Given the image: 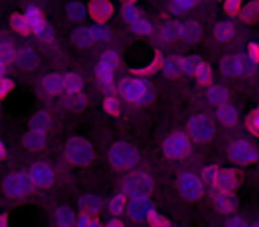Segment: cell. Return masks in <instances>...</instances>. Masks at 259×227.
<instances>
[{
    "label": "cell",
    "instance_id": "1",
    "mask_svg": "<svg viewBox=\"0 0 259 227\" xmlns=\"http://www.w3.org/2000/svg\"><path fill=\"white\" fill-rule=\"evenodd\" d=\"M117 89L119 94L135 107H146L155 100L151 83L144 76H126L119 82Z\"/></svg>",
    "mask_w": 259,
    "mask_h": 227
},
{
    "label": "cell",
    "instance_id": "2",
    "mask_svg": "<svg viewBox=\"0 0 259 227\" xmlns=\"http://www.w3.org/2000/svg\"><path fill=\"white\" fill-rule=\"evenodd\" d=\"M141 160V153L135 146L128 142H117L108 149V162L117 170H130L134 169Z\"/></svg>",
    "mask_w": 259,
    "mask_h": 227
},
{
    "label": "cell",
    "instance_id": "3",
    "mask_svg": "<svg viewBox=\"0 0 259 227\" xmlns=\"http://www.w3.org/2000/svg\"><path fill=\"white\" fill-rule=\"evenodd\" d=\"M66 158L73 163V165L85 167L94 160V148L87 139L83 137H71L66 142Z\"/></svg>",
    "mask_w": 259,
    "mask_h": 227
},
{
    "label": "cell",
    "instance_id": "4",
    "mask_svg": "<svg viewBox=\"0 0 259 227\" xmlns=\"http://www.w3.org/2000/svg\"><path fill=\"white\" fill-rule=\"evenodd\" d=\"M153 188L155 183L146 172H134L122 181V194L130 199H148L153 194Z\"/></svg>",
    "mask_w": 259,
    "mask_h": 227
},
{
    "label": "cell",
    "instance_id": "5",
    "mask_svg": "<svg viewBox=\"0 0 259 227\" xmlns=\"http://www.w3.org/2000/svg\"><path fill=\"white\" fill-rule=\"evenodd\" d=\"M2 188H4V194L8 195V197L22 199V197H27V195L32 194L36 185L32 183L29 172L18 170V172H11L4 177Z\"/></svg>",
    "mask_w": 259,
    "mask_h": 227
},
{
    "label": "cell",
    "instance_id": "6",
    "mask_svg": "<svg viewBox=\"0 0 259 227\" xmlns=\"http://www.w3.org/2000/svg\"><path fill=\"white\" fill-rule=\"evenodd\" d=\"M162 151L167 158L170 160H183L190 155L192 151V139L190 135L183 133V131H174L163 141Z\"/></svg>",
    "mask_w": 259,
    "mask_h": 227
},
{
    "label": "cell",
    "instance_id": "7",
    "mask_svg": "<svg viewBox=\"0 0 259 227\" xmlns=\"http://www.w3.org/2000/svg\"><path fill=\"white\" fill-rule=\"evenodd\" d=\"M121 64V57H119L117 52L107 50L103 52L100 62L96 64V80L103 89H110L112 83H114V75L115 69Z\"/></svg>",
    "mask_w": 259,
    "mask_h": 227
},
{
    "label": "cell",
    "instance_id": "8",
    "mask_svg": "<svg viewBox=\"0 0 259 227\" xmlns=\"http://www.w3.org/2000/svg\"><path fill=\"white\" fill-rule=\"evenodd\" d=\"M188 135H190L192 141L195 142H209L213 139V133H215V128H213V123L208 116L204 114H195L188 119Z\"/></svg>",
    "mask_w": 259,
    "mask_h": 227
},
{
    "label": "cell",
    "instance_id": "9",
    "mask_svg": "<svg viewBox=\"0 0 259 227\" xmlns=\"http://www.w3.org/2000/svg\"><path fill=\"white\" fill-rule=\"evenodd\" d=\"M178 188L180 194L183 195L187 201H197L204 194V185L202 179L194 172H183L178 179Z\"/></svg>",
    "mask_w": 259,
    "mask_h": 227
},
{
    "label": "cell",
    "instance_id": "10",
    "mask_svg": "<svg viewBox=\"0 0 259 227\" xmlns=\"http://www.w3.org/2000/svg\"><path fill=\"white\" fill-rule=\"evenodd\" d=\"M229 158L240 165H248L254 163L259 158V153L250 142L247 141H234L229 148Z\"/></svg>",
    "mask_w": 259,
    "mask_h": 227
},
{
    "label": "cell",
    "instance_id": "11",
    "mask_svg": "<svg viewBox=\"0 0 259 227\" xmlns=\"http://www.w3.org/2000/svg\"><path fill=\"white\" fill-rule=\"evenodd\" d=\"M29 176L32 179V183L36 185V188H43L48 190L55 185V172L48 163L45 162H36L30 165Z\"/></svg>",
    "mask_w": 259,
    "mask_h": 227
},
{
    "label": "cell",
    "instance_id": "12",
    "mask_svg": "<svg viewBox=\"0 0 259 227\" xmlns=\"http://www.w3.org/2000/svg\"><path fill=\"white\" fill-rule=\"evenodd\" d=\"M115 8L112 0H89L87 2V15L94 20V23L105 25L114 16Z\"/></svg>",
    "mask_w": 259,
    "mask_h": 227
},
{
    "label": "cell",
    "instance_id": "13",
    "mask_svg": "<svg viewBox=\"0 0 259 227\" xmlns=\"http://www.w3.org/2000/svg\"><path fill=\"white\" fill-rule=\"evenodd\" d=\"M126 209H128V216L134 220V222H148L149 215L155 211L153 202L149 201V197L132 199V201L128 202V206H126Z\"/></svg>",
    "mask_w": 259,
    "mask_h": 227
},
{
    "label": "cell",
    "instance_id": "14",
    "mask_svg": "<svg viewBox=\"0 0 259 227\" xmlns=\"http://www.w3.org/2000/svg\"><path fill=\"white\" fill-rule=\"evenodd\" d=\"M213 187L219 194H233L238 187V174L231 169H220Z\"/></svg>",
    "mask_w": 259,
    "mask_h": 227
},
{
    "label": "cell",
    "instance_id": "15",
    "mask_svg": "<svg viewBox=\"0 0 259 227\" xmlns=\"http://www.w3.org/2000/svg\"><path fill=\"white\" fill-rule=\"evenodd\" d=\"M78 209L82 215L98 216L101 213V209H103V201H101V197L93 195V194L82 195V197L78 199Z\"/></svg>",
    "mask_w": 259,
    "mask_h": 227
},
{
    "label": "cell",
    "instance_id": "16",
    "mask_svg": "<svg viewBox=\"0 0 259 227\" xmlns=\"http://www.w3.org/2000/svg\"><path fill=\"white\" fill-rule=\"evenodd\" d=\"M202 36V29L197 22L188 20V22L180 23V39L185 43H197Z\"/></svg>",
    "mask_w": 259,
    "mask_h": 227
},
{
    "label": "cell",
    "instance_id": "17",
    "mask_svg": "<svg viewBox=\"0 0 259 227\" xmlns=\"http://www.w3.org/2000/svg\"><path fill=\"white\" fill-rule=\"evenodd\" d=\"M220 69L226 76H243L241 55H226L220 62Z\"/></svg>",
    "mask_w": 259,
    "mask_h": 227
},
{
    "label": "cell",
    "instance_id": "18",
    "mask_svg": "<svg viewBox=\"0 0 259 227\" xmlns=\"http://www.w3.org/2000/svg\"><path fill=\"white\" fill-rule=\"evenodd\" d=\"M41 87H43L45 94H48V96H55V94H59V93L64 90V78H62L61 73H50V75H47L43 78Z\"/></svg>",
    "mask_w": 259,
    "mask_h": 227
},
{
    "label": "cell",
    "instance_id": "19",
    "mask_svg": "<svg viewBox=\"0 0 259 227\" xmlns=\"http://www.w3.org/2000/svg\"><path fill=\"white\" fill-rule=\"evenodd\" d=\"M47 142H48V133L29 130V133L23 137V148L30 149V151H41V149L47 148Z\"/></svg>",
    "mask_w": 259,
    "mask_h": 227
},
{
    "label": "cell",
    "instance_id": "20",
    "mask_svg": "<svg viewBox=\"0 0 259 227\" xmlns=\"http://www.w3.org/2000/svg\"><path fill=\"white\" fill-rule=\"evenodd\" d=\"M162 64H163V57H162V52L156 50L155 55H153V59L148 62L146 66H141V68H132V73H134L135 76H149L153 75V73L156 71H162Z\"/></svg>",
    "mask_w": 259,
    "mask_h": 227
},
{
    "label": "cell",
    "instance_id": "21",
    "mask_svg": "<svg viewBox=\"0 0 259 227\" xmlns=\"http://www.w3.org/2000/svg\"><path fill=\"white\" fill-rule=\"evenodd\" d=\"M76 218L78 216L73 213V209L69 206H59L54 213V220L57 227H75Z\"/></svg>",
    "mask_w": 259,
    "mask_h": 227
},
{
    "label": "cell",
    "instance_id": "22",
    "mask_svg": "<svg viewBox=\"0 0 259 227\" xmlns=\"http://www.w3.org/2000/svg\"><path fill=\"white\" fill-rule=\"evenodd\" d=\"M71 41L76 48H82V50L91 48L94 44L93 34H91L89 27H76V29L71 32Z\"/></svg>",
    "mask_w": 259,
    "mask_h": 227
},
{
    "label": "cell",
    "instance_id": "23",
    "mask_svg": "<svg viewBox=\"0 0 259 227\" xmlns=\"http://www.w3.org/2000/svg\"><path fill=\"white\" fill-rule=\"evenodd\" d=\"M9 27L13 29V32L20 34V36H29L32 34V29H30L29 22L25 18V13H13L9 16Z\"/></svg>",
    "mask_w": 259,
    "mask_h": 227
},
{
    "label": "cell",
    "instance_id": "24",
    "mask_svg": "<svg viewBox=\"0 0 259 227\" xmlns=\"http://www.w3.org/2000/svg\"><path fill=\"white\" fill-rule=\"evenodd\" d=\"M25 18L27 22H29L30 29H32V32H37V30L41 29V27L47 25V20H45V13L41 11L37 6H29V8L25 9Z\"/></svg>",
    "mask_w": 259,
    "mask_h": 227
},
{
    "label": "cell",
    "instance_id": "25",
    "mask_svg": "<svg viewBox=\"0 0 259 227\" xmlns=\"http://www.w3.org/2000/svg\"><path fill=\"white\" fill-rule=\"evenodd\" d=\"M217 117L224 126H234L238 123V110L229 103L220 105L217 107Z\"/></svg>",
    "mask_w": 259,
    "mask_h": 227
},
{
    "label": "cell",
    "instance_id": "26",
    "mask_svg": "<svg viewBox=\"0 0 259 227\" xmlns=\"http://www.w3.org/2000/svg\"><path fill=\"white\" fill-rule=\"evenodd\" d=\"M213 32H215V37L220 41V43H229V41L236 36V27H234L233 22L224 20V22L217 23Z\"/></svg>",
    "mask_w": 259,
    "mask_h": 227
},
{
    "label": "cell",
    "instance_id": "27",
    "mask_svg": "<svg viewBox=\"0 0 259 227\" xmlns=\"http://www.w3.org/2000/svg\"><path fill=\"white\" fill-rule=\"evenodd\" d=\"M85 15H87V8L80 0H71V2L66 4V18L69 22H75V23L82 22L85 18Z\"/></svg>",
    "mask_w": 259,
    "mask_h": 227
},
{
    "label": "cell",
    "instance_id": "28",
    "mask_svg": "<svg viewBox=\"0 0 259 227\" xmlns=\"http://www.w3.org/2000/svg\"><path fill=\"white\" fill-rule=\"evenodd\" d=\"M162 73L165 76H169V78H178L180 75H183V68H181V57L170 55V57L163 59Z\"/></svg>",
    "mask_w": 259,
    "mask_h": 227
},
{
    "label": "cell",
    "instance_id": "29",
    "mask_svg": "<svg viewBox=\"0 0 259 227\" xmlns=\"http://www.w3.org/2000/svg\"><path fill=\"white\" fill-rule=\"evenodd\" d=\"M64 78V90L68 94H80L83 87V80L78 73L75 71H68L66 75H62Z\"/></svg>",
    "mask_w": 259,
    "mask_h": 227
},
{
    "label": "cell",
    "instance_id": "30",
    "mask_svg": "<svg viewBox=\"0 0 259 227\" xmlns=\"http://www.w3.org/2000/svg\"><path fill=\"white\" fill-rule=\"evenodd\" d=\"M208 100L211 105L220 107V105H226L229 100V90L224 85H209L208 87Z\"/></svg>",
    "mask_w": 259,
    "mask_h": 227
},
{
    "label": "cell",
    "instance_id": "31",
    "mask_svg": "<svg viewBox=\"0 0 259 227\" xmlns=\"http://www.w3.org/2000/svg\"><path fill=\"white\" fill-rule=\"evenodd\" d=\"M50 124H52L50 114H48V112H45V110H39V112H36V114H34V117L30 119V130L48 133V130H50Z\"/></svg>",
    "mask_w": 259,
    "mask_h": 227
},
{
    "label": "cell",
    "instance_id": "32",
    "mask_svg": "<svg viewBox=\"0 0 259 227\" xmlns=\"http://www.w3.org/2000/svg\"><path fill=\"white\" fill-rule=\"evenodd\" d=\"M16 54H18V50H16L15 47H13V43L9 39H0V62L2 64H11V62H16Z\"/></svg>",
    "mask_w": 259,
    "mask_h": 227
},
{
    "label": "cell",
    "instance_id": "33",
    "mask_svg": "<svg viewBox=\"0 0 259 227\" xmlns=\"http://www.w3.org/2000/svg\"><path fill=\"white\" fill-rule=\"evenodd\" d=\"M240 18L245 23H255L259 22V0H250L245 8H241Z\"/></svg>",
    "mask_w": 259,
    "mask_h": 227
},
{
    "label": "cell",
    "instance_id": "34",
    "mask_svg": "<svg viewBox=\"0 0 259 227\" xmlns=\"http://www.w3.org/2000/svg\"><path fill=\"white\" fill-rule=\"evenodd\" d=\"M160 37L165 43H174V41H180V23L169 22L160 29Z\"/></svg>",
    "mask_w": 259,
    "mask_h": 227
},
{
    "label": "cell",
    "instance_id": "35",
    "mask_svg": "<svg viewBox=\"0 0 259 227\" xmlns=\"http://www.w3.org/2000/svg\"><path fill=\"white\" fill-rule=\"evenodd\" d=\"M107 209L110 215L119 216L126 209V195L121 192V194H115L114 197H110L107 202Z\"/></svg>",
    "mask_w": 259,
    "mask_h": 227
},
{
    "label": "cell",
    "instance_id": "36",
    "mask_svg": "<svg viewBox=\"0 0 259 227\" xmlns=\"http://www.w3.org/2000/svg\"><path fill=\"white\" fill-rule=\"evenodd\" d=\"M16 62L20 66H23V68L32 69L37 62V57L34 54V50H30V48H20L18 54H16Z\"/></svg>",
    "mask_w": 259,
    "mask_h": 227
},
{
    "label": "cell",
    "instance_id": "37",
    "mask_svg": "<svg viewBox=\"0 0 259 227\" xmlns=\"http://www.w3.org/2000/svg\"><path fill=\"white\" fill-rule=\"evenodd\" d=\"M215 206L222 213H233L236 209V201H234V197L231 194H217Z\"/></svg>",
    "mask_w": 259,
    "mask_h": 227
},
{
    "label": "cell",
    "instance_id": "38",
    "mask_svg": "<svg viewBox=\"0 0 259 227\" xmlns=\"http://www.w3.org/2000/svg\"><path fill=\"white\" fill-rule=\"evenodd\" d=\"M199 0H170L169 11L172 13L174 16H180L183 13H188L190 9H194L197 6Z\"/></svg>",
    "mask_w": 259,
    "mask_h": 227
},
{
    "label": "cell",
    "instance_id": "39",
    "mask_svg": "<svg viewBox=\"0 0 259 227\" xmlns=\"http://www.w3.org/2000/svg\"><path fill=\"white\" fill-rule=\"evenodd\" d=\"M202 59L197 57V55H188V57H183L181 59V68H183V73L188 76H195L197 69L201 68L202 64Z\"/></svg>",
    "mask_w": 259,
    "mask_h": 227
},
{
    "label": "cell",
    "instance_id": "40",
    "mask_svg": "<svg viewBox=\"0 0 259 227\" xmlns=\"http://www.w3.org/2000/svg\"><path fill=\"white\" fill-rule=\"evenodd\" d=\"M121 16H122V22L130 23V25H134L137 20H141V9L137 8L135 4H122L121 6Z\"/></svg>",
    "mask_w": 259,
    "mask_h": 227
},
{
    "label": "cell",
    "instance_id": "41",
    "mask_svg": "<svg viewBox=\"0 0 259 227\" xmlns=\"http://www.w3.org/2000/svg\"><path fill=\"white\" fill-rule=\"evenodd\" d=\"M89 29H91V34H93L94 43H107L108 39H112V30L107 29L105 25L94 23V25H91Z\"/></svg>",
    "mask_w": 259,
    "mask_h": 227
},
{
    "label": "cell",
    "instance_id": "42",
    "mask_svg": "<svg viewBox=\"0 0 259 227\" xmlns=\"http://www.w3.org/2000/svg\"><path fill=\"white\" fill-rule=\"evenodd\" d=\"M153 29H155V27H153V23L149 22V20H146V18L137 20V22L132 25V32H134L135 36H141V37L151 36Z\"/></svg>",
    "mask_w": 259,
    "mask_h": 227
},
{
    "label": "cell",
    "instance_id": "43",
    "mask_svg": "<svg viewBox=\"0 0 259 227\" xmlns=\"http://www.w3.org/2000/svg\"><path fill=\"white\" fill-rule=\"evenodd\" d=\"M103 110H105V114H108V116H112V117H117L119 114H121V103H119V100L114 94H108L103 100Z\"/></svg>",
    "mask_w": 259,
    "mask_h": 227
},
{
    "label": "cell",
    "instance_id": "44",
    "mask_svg": "<svg viewBox=\"0 0 259 227\" xmlns=\"http://www.w3.org/2000/svg\"><path fill=\"white\" fill-rule=\"evenodd\" d=\"M195 80H197L201 85H211L213 82V71H211V66L206 64V62H202L201 68L197 69V73H195Z\"/></svg>",
    "mask_w": 259,
    "mask_h": 227
},
{
    "label": "cell",
    "instance_id": "45",
    "mask_svg": "<svg viewBox=\"0 0 259 227\" xmlns=\"http://www.w3.org/2000/svg\"><path fill=\"white\" fill-rule=\"evenodd\" d=\"M219 172H220V169L217 165H208V167H204L202 169V183H206V185H215V179H217V176H219Z\"/></svg>",
    "mask_w": 259,
    "mask_h": 227
},
{
    "label": "cell",
    "instance_id": "46",
    "mask_svg": "<svg viewBox=\"0 0 259 227\" xmlns=\"http://www.w3.org/2000/svg\"><path fill=\"white\" fill-rule=\"evenodd\" d=\"M75 227H103V223L100 222L98 216H89V215H80L76 218Z\"/></svg>",
    "mask_w": 259,
    "mask_h": 227
},
{
    "label": "cell",
    "instance_id": "47",
    "mask_svg": "<svg viewBox=\"0 0 259 227\" xmlns=\"http://www.w3.org/2000/svg\"><path fill=\"white\" fill-rule=\"evenodd\" d=\"M247 130L254 137H259V108H255L250 116L247 117Z\"/></svg>",
    "mask_w": 259,
    "mask_h": 227
},
{
    "label": "cell",
    "instance_id": "48",
    "mask_svg": "<svg viewBox=\"0 0 259 227\" xmlns=\"http://www.w3.org/2000/svg\"><path fill=\"white\" fill-rule=\"evenodd\" d=\"M34 34H36V36L39 37L43 43H54V41H55V32H54V29L48 25V23L45 27H41V29L37 30V32H34Z\"/></svg>",
    "mask_w": 259,
    "mask_h": 227
},
{
    "label": "cell",
    "instance_id": "49",
    "mask_svg": "<svg viewBox=\"0 0 259 227\" xmlns=\"http://www.w3.org/2000/svg\"><path fill=\"white\" fill-rule=\"evenodd\" d=\"M241 4H243V0H224V11L229 16L240 15Z\"/></svg>",
    "mask_w": 259,
    "mask_h": 227
},
{
    "label": "cell",
    "instance_id": "50",
    "mask_svg": "<svg viewBox=\"0 0 259 227\" xmlns=\"http://www.w3.org/2000/svg\"><path fill=\"white\" fill-rule=\"evenodd\" d=\"M148 222H149V225H151V227H170L169 220H167L165 216L160 215V213H156V211H153L151 215H149Z\"/></svg>",
    "mask_w": 259,
    "mask_h": 227
},
{
    "label": "cell",
    "instance_id": "51",
    "mask_svg": "<svg viewBox=\"0 0 259 227\" xmlns=\"http://www.w3.org/2000/svg\"><path fill=\"white\" fill-rule=\"evenodd\" d=\"M13 89H15V82L6 76V78L0 82V100H6V98L13 93Z\"/></svg>",
    "mask_w": 259,
    "mask_h": 227
},
{
    "label": "cell",
    "instance_id": "52",
    "mask_svg": "<svg viewBox=\"0 0 259 227\" xmlns=\"http://www.w3.org/2000/svg\"><path fill=\"white\" fill-rule=\"evenodd\" d=\"M247 55L254 62H259V43H250L247 48Z\"/></svg>",
    "mask_w": 259,
    "mask_h": 227
},
{
    "label": "cell",
    "instance_id": "53",
    "mask_svg": "<svg viewBox=\"0 0 259 227\" xmlns=\"http://www.w3.org/2000/svg\"><path fill=\"white\" fill-rule=\"evenodd\" d=\"M227 227H248V223L240 216H233V218L227 220Z\"/></svg>",
    "mask_w": 259,
    "mask_h": 227
},
{
    "label": "cell",
    "instance_id": "54",
    "mask_svg": "<svg viewBox=\"0 0 259 227\" xmlns=\"http://www.w3.org/2000/svg\"><path fill=\"white\" fill-rule=\"evenodd\" d=\"M103 227H124V223H122V220H119V218H112V220H108Z\"/></svg>",
    "mask_w": 259,
    "mask_h": 227
},
{
    "label": "cell",
    "instance_id": "55",
    "mask_svg": "<svg viewBox=\"0 0 259 227\" xmlns=\"http://www.w3.org/2000/svg\"><path fill=\"white\" fill-rule=\"evenodd\" d=\"M6 155H8V149H6L4 142H2V139H0V160H4Z\"/></svg>",
    "mask_w": 259,
    "mask_h": 227
},
{
    "label": "cell",
    "instance_id": "56",
    "mask_svg": "<svg viewBox=\"0 0 259 227\" xmlns=\"http://www.w3.org/2000/svg\"><path fill=\"white\" fill-rule=\"evenodd\" d=\"M6 73H8V66L0 62V82H2V80L6 78Z\"/></svg>",
    "mask_w": 259,
    "mask_h": 227
},
{
    "label": "cell",
    "instance_id": "57",
    "mask_svg": "<svg viewBox=\"0 0 259 227\" xmlns=\"http://www.w3.org/2000/svg\"><path fill=\"white\" fill-rule=\"evenodd\" d=\"M0 227H9V218H8V215H0Z\"/></svg>",
    "mask_w": 259,
    "mask_h": 227
},
{
    "label": "cell",
    "instance_id": "58",
    "mask_svg": "<svg viewBox=\"0 0 259 227\" xmlns=\"http://www.w3.org/2000/svg\"><path fill=\"white\" fill-rule=\"evenodd\" d=\"M137 0H121V4H135Z\"/></svg>",
    "mask_w": 259,
    "mask_h": 227
},
{
    "label": "cell",
    "instance_id": "59",
    "mask_svg": "<svg viewBox=\"0 0 259 227\" xmlns=\"http://www.w3.org/2000/svg\"><path fill=\"white\" fill-rule=\"evenodd\" d=\"M254 227H259V223H255V225H254Z\"/></svg>",
    "mask_w": 259,
    "mask_h": 227
}]
</instances>
